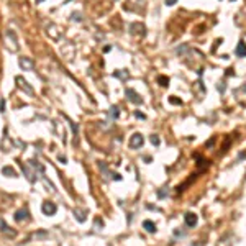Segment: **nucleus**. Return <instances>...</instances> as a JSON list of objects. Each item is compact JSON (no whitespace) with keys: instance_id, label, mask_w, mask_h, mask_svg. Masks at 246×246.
Here are the masks:
<instances>
[{"instance_id":"16","label":"nucleus","mask_w":246,"mask_h":246,"mask_svg":"<svg viewBox=\"0 0 246 246\" xmlns=\"http://www.w3.org/2000/svg\"><path fill=\"white\" fill-rule=\"evenodd\" d=\"M149 141H151V143L154 144V146H159V143H161V141H159V136H158V135H153V136L149 138Z\"/></svg>"},{"instance_id":"2","label":"nucleus","mask_w":246,"mask_h":246,"mask_svg":"<svg viewBox=\"0 0 246 246\" xmlns=\"http://www.w3.org/2000/svg\"><path fill=\"white\" fill-rule=\"evenodd\" d=\"M143 143H144V138H143V135L141 133H135L133 136L130 138V148L131 149H136V148H141L143 146Z\"/></svg>"},{"instance_id":"20","label":"nucleus","mask_w":246,"mask_h":246,"mask_svg":"<svg viewBox=\"0 0 246 246\" xmlns=\"http://www.w3.org/2000/svg\"><path fill=\"white\" fill-rule=\"evenodd\" d=\"M135 115H136V118H141V120H144V118H146V115H144V113H140V112H136Z\"/></svg>"},{"instance_id":"17","label":"nucleus","mask_w":246,"mask_h":246,"mask_svg":"<svg viewBox=\"0 0 246 246\" xmlns=\"http://www.w3.org/2000/svg\"><path fill=\"white\" fill-rule=\"evenodd\" d=\"M167 194H169V190H167V189H161V190L158 192V197H159V199H164V197L167 195Z\"/></svg>"},{"instance_id":"3","label":"nucleus","mask_w":246,"mask_h":246,"mask_svg":"<svg viewBox=\"0 0 246 246\" xmlns=\"http://www.w3.org/2000/svg\"><path fill=\"white\" fill-rule=\"evenodd\" d=\"M41 210H43V213H44V215L51 217V215H54V213H56L57 207H56V204H53V202H43Z\"/></svg>"},{"instance_id":"7","label":"nucleus","mask_w":246,"mask_h":246,"mask_svg":"<svg viewBox=\"0 0 246 246\" xmlns=\"http://www.w3.org/2000/svg\"><path fill=\"white\" fill-rule=\"evenodd\" d=\"M127 97H128V100H130V102L136 103V105H140V103L143 102V98H141L140 95L133 90V89H127Z\"/></svg>"},{"instance_id":"6","label":"nucleus","mask_w":246,"mask_h":246,"mask_svg":"<svg viewBox=\"0 0 246 246\" xmlns=\"http://www.w3.org/2000/svg\"><path fill=\"white\" fill-rule=\"evenodd\" d=\"M184 220H186V225L187 226L194 228V226L197 225V221H199V217H197L195 213H192V212H187V213L184 215Z\"/></svg>"},{"instance_id":"8","label":"nucleus","mask_w":246,"mask_h":246,"mask_svg":"<svg viewBox=\"0 0 246 246\" xmlns=\"http://www.w3.org/2000/svg\"><path fill=\"white\" fill-rule=\"evenodd\" d=\"M15 81H17V84H18V87H20V89H23V90L26 92L28 95H33V87H31V85H28V82L25 81V79L17 77Z\"/></svg>"},{"instance_id":"21","label":"nucleus","mask_w":246,"mask_h":246,"mask_svg":"<svg viewBox=\"0 0 246 246\" xmlns=\"http://www.w3.org/2000/svg\"><path fill=\"white\" fill-rule=\"evenodd\" d=\"M177 0H166V5H174Z\"/></svg>"},{"instance_id":"4","label":"nucleus","mask_w":246,"mask_h":246,"mask_svg":"<svg viewBox=\"0 0 246 246\" xmlns=\"http://www.w3.org/2000/svg\"><path fill=\"white\" fill-rule=\"evenodd\" d=\"M18 64H20V67L23 71H33L35 69V63H33L30 57H26V56L20 57V59H18Z\"/></svg>"},{"instance_id":"10","label":"nucleus","mask_w":246,"mask_h":246,"mask_svg":"<svg viewBox=\"0 0 246 246\" xmlns=\"http://www.w3.org/2000/svg\"><path fill=\"white\" fill-rule=\"evenodd\" d=\"M235 54L238 57H246V44H245V41L238 43V46H236V49H235Z\"/></svg>"},{"instance_id":"1","label":"nucleus","mask_w":246,"mask_h":246,"mask_svg":"<svg viewBox=\"0 0 246 246\" xmlns=\"http://www.w3.org/2000/svg\"><path fill=\"white\" fill-rule=\"evenodd\" d=\"M5 43H7V48L10 51H18V41H17V36L12 30H7L5 31Z\"/></svg>"},{"instance_id":"15","label":"nucleus","mask_w":246,"mask_h":246,"mask_svg":"<svg viewBox=\"0 0 246 246\" xmlns=\"http://www.w3.org/2000/svg\"><path fill=\"white\" fill-rule=\"evenodd\" d=\"M158 82L162 85V87H166V85H169V79H167V77H164V76H159V77H158Z\"/></svg>"},{"instance_id":"18","label":"nucleus","mask_w":246,"mask_h":246,"mask_svg":"<svg viewBox=\"0 0 246 246\" xmlns=\"http://www.w3.org/2000/svg\"><path fill=\"white\" fill-rule=\"evenodd\" d=\"M169 102H171V103H174V105H180V103H182V102L179 100V98H174V97H171V98H169Z\"/></svg>"},{"instance_id":"13","label":"nucleus","mask_w":246,"mask_h":246,"mask_svg":"<svg viewBox=\"0 0 246 246\" xmlns=\"http://www.w3.org/2000/svg\"><path fill=\"white\" fill-rule=\"evenodd\" d=\"M74 217L82 223V221H85V212L81 210V208H74Z\"/></svg>"},{"instance_id":"14","label":"nucleus","mask_w":246,"mask_h":246,"mask_svg":"<svg viewBox=\"0 0 246 246\" xmlns=\"http://www.w3.org/2000/svg\"><path fill=\"white\" fill-rule=\"evenodd\" d=\"M118 115H120V110H118V107H116V105L110 107V116H112V118H118Z\"/></svg>"},{"instance_id":"11","label":"nucleus","mask_w":246,"mask_h":246,"mask_svg":"<svg viewBox=\"0 0 246 246\" xmlns=\"http://www.w3.org/2000/svg\"><path fill=\"white\" fill-rule=\"evenodd\" d=\"M143 228L146 230L148 233H156V230H158L156 228V223L154 221H151V220H144L143 221Z\"/></svg>"},{"instance_id":"12","label":"nucleus","mask_w":246,"mask_h":246,"mask_svg":"<svg viewBox=\"0 0 246 246\" xmlns=\"http://www.w3.org/2000/svg\"><path fill=\"white\" fill-rule=\"evenodd\" d=\"M2 174L7 177H17V172H15L13 167H10V166H5L4 169H2Z\"/></svg>"},{"instance_id":"9","label":"nucleus","mask_w":246,"mask_h":246,"mask_svg":"<svg viewBox=\"0 0 246 246\" xmlns=\"http://www.w3.org/2000/svg\"><path fill=\"white\" fill-rule=\"evenodd\" d=\"M15 220L18 221V223H21V221H28L30 220V213L26 208H21V210H18L17 213H15Z\"/></svg>"},{"instance_id":"22","label":"nucleus","mask_w":246,"mask_h":246,"mask_svg":"<svg viewBox=\"0 0 246 246\" xmlns=\"http://www.w3.org/2000/svg\"><path fill=\"white\" fill-rule=\"evenodd\" d=\"M36 2H43V0H36Z\"/></svg>"},{"instance_id":"5","label":"nucleus","mask_w":246,"mask_h":246,"mask_svg":"<svg viewBox=\"0 0 246 246\" xmlns=\"http://www.w3.org/2000/svg\"><path fill=\"white\" fill-rule=\"evenodd\" d=\"M0 231L4 233L5 236H8V238H15V236H17V231H15V230H12L4 220H0Z\"/></svg>"},{"instance_id":"19","label":"nucleus","mask_w":246,"mask_h":246,"mask_svg":"<svg viewBox=\"0 0 246 246\" xmlns=\"http://www.w3.org/2000/svg\"><path fill=\"white\" fill-rule=\"evenodd\" d=\"M0 112H2V113L5 112V100H4V98L0 100Z\"/></svg>"}]
</instances>
